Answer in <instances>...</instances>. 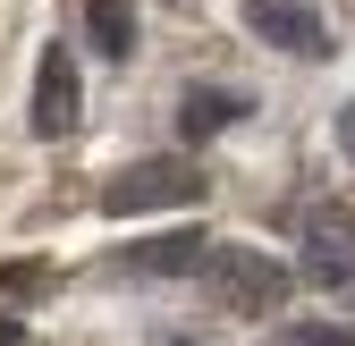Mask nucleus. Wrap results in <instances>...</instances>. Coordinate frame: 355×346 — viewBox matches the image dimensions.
Segmentation results:
<instances>
[{
	"label": "nucleus",
	"instance_id": "f257e3e1",
	"mask_svg": "<svg viewBox=\"0 0 355 346\" xmlns=\"http://www.w3.org/2000/svg\"><path fill=\"white\" fill-rule=\"evenodd\" d=\"M102 203L119 220H136V211H187V203H203V169L195 161H136V169H119L102 186Z\"/></svg>",
	"mask_w": 355,
	"mask_h": 346
},
{
	"label": "nucleus",
	"instance_id": "f03ea898",
	"mask_svg": "<svg viewBox=\"0 0 355 346\" xmlns=\"http://www.w3.org/2000/svg\"><path fill=\"white\" fill-rule=\"evenodd\" d=\"M203 271H211V295H220L229 313H279V304H288V271L271 262V253H254V245L203 253Z\"/></svg>",
	"mask_w": 355,
	"mask_h": 346
},
{
	"label": "nucleus",
	"instance_id": "7ed1b4c3",
	"mask_svg": "<svg viewBox=\"0 0 355 346\" xmlns=\"http://www.w3.org/2000/svg\"><path fill=\"white\" fill-rule=\"evenodd\" d=\"M304 279L355 287V203H313L304 211Z\"/></svg>",
	"mask_w": 355,
	"mask_h": 346
},
{
	"label": "nucleus",
	"instance_id": "20e7f679",
	"mask_svg": "<svg viewBox=\"0 0 355 346\" xmlns=\"http://www.w3.org/2000/svg\"><path fill=\"white\" fill-rule=\"evenodd\" d=\"M76 110H85L76 60L68 51H42V68H34V136H76Z\"/></svg>",
	"mask_w": 355,
	"mask_h": 346
},
{
	"label": "nucleus",
	"instance_id": "39448f33",
	"mask_svg": "<svg viewBox=\"0 0 355 346\" xmlns=\"http://www.w3.org/2000/svg\"><path fill=\"white\" fill-rule=\"evenodd\" d=\"M245 26L271 42V51H322V42H330V34H322V17H313V9H296V0H254Z\"/></svg>",
	"mask_w": 355,
	"mask_h": 346
},
{
	"label": "nucleus",
	"instance_id": "423d86ee",
	"mask_svg": "<svg viewBox=\"0 0 355 346\" xmlns=\"http://www.w3.org/2000/svg\"><path fill=\"white\" fill-rule=\"evenodd\" d=\"M203 262V237L195 228H169V237H144L119 253V271H144V279H169V271H195Z\"/></svg>",
	"mask_w": 355,
	"mask_h": 346
},
{
	"label": "nucleus",
	"instance_id": "0eeeda50",
	"mask_svg": "<svg viewBox=\"0 0 355 346\" xmlns=\"http://www.w3.org/2000/svg\"><path fill=\"white\" fill-rule=\"evenodd\" d=\"M85 34H94L102 60H127V51H136V17H127V0H94V9H85Z\"/></svg>",
	"mask_w": 355,
	"mask_h": 346
},
{
	"label": "nucleus",
	"instance_id": "6e6552de",
	"mask_svg": "<svg viewBox=\"0 0 355 346\" xmlns=\"http://www.w3.org/2000/svg\"><path fill=\"white\" fill-rule=\"evenodd\" d=\"M229 118H245V93H195L187 110H178V127H187V136H220Z\"/></svg>",
	"mask_w": 355,
	"mask_h": 346
},
{
	"label": "nucleus",
	"instance_id": "1a4fd4ad",
	"mask_svg": "<svg viewBox=\"0 0 355 346\" xmlns=\"http://www.w3.org/2000/svg\"><path fill=\"white\" fill-rule=\"evenodd\" d=\"M42 287H51L42 262H0V295H17V304H26V295H42Z\"/></svg>",
	"mask_w": 355,
	"mask_h": 346
},
{
	"label": "nucleus",
	"instance_id": "9d476101",
	"mask_svg": "<svg viewBox=\"0 0 355 346\" xmlns=\"http://www.w3.org/2000/svg\"><path fill=\"white\" fill-rule=\"evenodd\" d=\"M279 346H355V329H322V321H304V329H288Z\"/></svg>",
	"mask_w": 355,
	"mask_h": 346
},
{
	"label": "nucleus",
	"instance_id": "9b49d317",
	"mask_svg": "<svg viewBox=\"0 0 355 346\" xmlns=\"http://www.w3.org/2000/svg\"><path fill=\"white\" fill-rule=\"evenodd\" d=\"M338 136H347V152H355V110H347V118H338Z\"/></svg>",
	"mask_w": 355,
	"mask_h": 346
}]
</instances>
